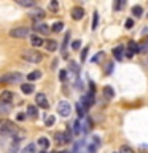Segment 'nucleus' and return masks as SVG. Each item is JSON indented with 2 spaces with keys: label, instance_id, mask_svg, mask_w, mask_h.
<instances>
[{
  "label": "nucleus",
  "instance_id": "nucleus-1",
  "mask_svg": "<svg viewBox=\"0 0 148 153\" xmlns=\"http://www.w3.org/2000/svg\"><path fill=\"white\" fill-rule=\"evenodd\" d=\"M16 132H18V126L11 120L0 118V134L2 136H14Z\"/></svg>",
  "mask_w": 148,
  "mask_h": 153
},
{
  "label": "nucleus",
  "instance_id": "nucleus-2",
  "mask_svg": "<svg viewBox=\"0 0 148 153\" xmlns=\"http://www.w3.org/2000/svg\"><path fill=\"white\" fill-rule=\"evenodd\" d=\"M21 56H22L24 61L29 62V64H38V62L43 61V54H41V53L33 51V50H26V51H22Z\"/></svg>",
  "mask_w": 148,
  "mask_h": 153
},
{
  "label": "nucleus",
  "instance_id": "nucleus-3",
  "mask_svg": "<svg viewBox=\"0 0 148 153\" xmlns=\"http://www.w3.org/2000/svg\"><path fill=\"white\" fill-rule=\"evenodd\" d=\"M22 75L19 72H13V74H5L0 75V83H19Z\"/></svg>",
  "mask_w": 148,
  "mask_h": 153
},
{
  "label": "nucleus",
  "instance_id": "nucleus-4",
  "mask_svg": "<svg viewBox=\"0 0 148 153\" xmlns=\"http://www.w3.org/2000/svg\"><path fill=\"white\" fill-rule=\"evenodd\" d=\"M57 113H59L61 117H64V118H69L70 113H72L70 102H67V100H61V102L57 104Z\"/></svg>",
  "mask_w": 148,
  "mask_h": 153
},
{
  "label": "nucleus",
  "instance_id": "nucleus-5",
  "mask_svg": "<svg viewBox=\"0 0 148 153\" xmlns=\"http://www.w3.org/2000/svg\"><path fill=\"white\" fill-rule=\"evenodd\" d=\"M30 35V29L29 27H16L10 30V37L11 38H26Z\"/></svg>",
  "mask_w": 148,
  "mask_h": 153
},
{
  "label": "nucleus",
  "instance_id": "nucleus-6",
  "mask_svg": "<svg viewBox=\"0 0 148 153\" xmlns=\"http://www.w3.org/2000/svg\"><path fill=\"white\" fill-rule=\"evenodd\" d=\"M80 104L84 107V110H88L91 105L94 104V93H89V94L83 96V97H81V100H80Z\"/></svg>",
  "mask_w": 148,
  "mask_h": 153
},
{
  "label": "nucleus",
  "instance_id": "nucleus-7",
  "mask_svg": "<svg viewBox=\"0 0 148 153\" xmlns=\"http://www.w3.org/2000/svg\"><path fill=\"white\" fill-rule=\"evenodd\" d=\"M35 102H37V105L38 107H41V108H48L50 107V102H48V97L43 93H38L37 96H35Z\"/></svg>",
  "mask_w": 148,
  "mask_h": 153
},
{
  "label": "nucleus",
  "instance_id": "nucleus-8",
  "mask_svg": "<svg viewBox=\"0 0 148 153\" xmlns=\"http://www.w3.org/2000/svg\"><path fill=\"white\" fill-rule=\"evenodd\" d=\"M70 16H72V19H75V21H80V19H83V18H84V10H83V8H80V7L72 8Z\"/></svg>",
  "mask_w": 148,
  "mask_h": 153
},
{
  "label": "nucleus",
  "instance_id": "nucleus-9",
  "mask_svg": "<svg viewBox=\"0 0 148 153\" xmlns=\"http://www.w3.org/2000/svg\"><path fill=\"white\" fill-rule=\"evenodd\" d=\"M14 99V94L11 91H2L0 93V102H11Z\"/></svg>",
  "mask_w": 148,
  "mask_h": 153
},
{
  "label": "nucleus",
  "instance_id": "nucleus-10",
  "mask_svg": "<svg viewBox=\"0 0 148 153\" xmlns=\"http://www.w3.org/2000/svg\"><path fill=\"white\" fill-rule=\"evenodd\" d=\"M54 140H56V143H57L59 147L65 145V143H69V142H67V137H65L64 132H56V134H54Z\"/></svg>",
  "mask_w": 148,
  "mask_h": 153
},
{
  "label": "nucleus",
  "instance_id": "nucleus-11",
  "mask_svg": "<svg viewBox=\"0 0 148 153\" xmlns=\"http://www.w3.org/2000/svg\"><path fill=\"white\" fill-rule=\"evenodd\" d=\"M33 29H35L38 33H43V35H46V33L50 32V27H48L45 22H37L35 26H33Z\"/></svg>",
  "mask_w": 148,
  "mask_h": 153
},
{
  "label": "nucleus",
  "instance_id": "nucleus-12",
  "mask_svg": "<svg viewBox=\"0 0 148 153\" xmlns=\"http://www.w3.org/2000/svg\"><path fill=\"white\" fill-rule=\"evenodd\" d=\"M113 56H115V59H118V61H121L123 59V56H124V46H115L113 48Z\"/></svg>",
  "mask_w": 148,
  "mask_h": 153
},
{
  "label": "nucleus",
  "instance_id": "nucleus-13",
  "mask_svg": "<svg viewBox=\"0 0 148 153\" xmlns=\"http://www.w3.org/2000/svg\"><path fill=\"white\" fill-rule=\"evenodd\" d=\"M137 53V43L135 42H131L127 46V51H126V56L127 57H134V54Z\"/></svg>",
  "mask_w": 148,
  "mask_h": 153
},
{
  "label": "nucleus",
  "instance_id": "nucleus-14",
  "mask_svg": "<svg viewBox=\"0 0 148 153\" xmlns=\"http://www.w3.org/2000/svg\"><path fill=\"white\" fill-rule=\"evenodd\" d=\"M11 112V104L10 102H0V115H8Z\"/></svg>",
  "mask_w": 148,
  "mask_h": 153
},
{
  "label": "nucleus",
  "instance_id": "nucleus-15",
  "mask_svg": "<svg viewBox=\"0 0 148 153\" xmlns=\"http://www.w3.org/2000/svg\"><path fill=\"white\" fill-rule=\"evenodd\" d=\"M33 89H35V86H33L30 81H29V83L21 85V91H22L24 94H32V93H33Z\"/></svg>",
  "mask_w": 148,
  "mask_h": 153
},
{
  "label": "nucleus",
  "instance_id": "nucleus-16",
  "mask_svg": "<svg viewBox=\"0 0 148 153\" xmlns=\"http://www.w3.org/2000/svg\"><path fill=\"white\" fill-rule=\"evenodd\" d=\"M18 5H21V7L24 8H32V7H35V0H14Z\"/></svg>",
  "mask_w": 148,
  "mask_h": 153
},
{
  "label": "nucleus",
  "instance_id": "nucleus-17",
  "mask_svg": "<svg viewBox=\"0 0 148 153\" xmlns=\"http://www.w3.org/2000/svg\"><path fill=\"white\" fill-rule=\"evenodd\" d=\"M37 143L40 145V148L41 150H48V147H50V140H48V137H38V140H37Z\"/></svg>",
  "mask_w": 148,
  "mask_h": 153
},
{
  "label": "nucleus",
  "instance_id": "nucleus-18",
  "mask_svg": "<svg viewBox=\"0 0 148 153\" xmlns=\"http://www.w3.org/2000/svg\"><path fill=\"white\" fill-rule=\"evenodd\" d=\"M30 43H32V46H35V48H37V46H41L45 42H43V38H41V37L32 35V37H30Z\"/></svg>",
  "mask_w": 148,
  "mask_h": 153
},
{
  "label": "nucleus",
  "instance_id": "nucleus-19",
  "mask_svg": "<svg viewBox=\"0 0 148 153\" xmlns=\"http://www.w3.org/2000/svg\"><path fill=\"white\" fill-rule=\"evenodd\" d=\"M38 78H41V72L40 70H33V72H30V74L27 75V80L29 81H35Z\"/></svg>",
  "mask_w": 148,
  "mask_h": 153
},
{
  "label": "nucleus",
  "instance_id": "nucleus-20",
  "mask_svg": "<svg viewBox=\"0 0 148 153\" xmlns=\"http://www.w3.org/2000/svg\"><path fill=\"white\" fill-rule=\"evenodd\" d=\"M43 16H45V13H43V10H35V11L30 13V18L35 19V21H38V19H43Z\"/></svg>",
  "mask_w": 148,
  "mask_h": 153
},
{
  "label": "nucleus",
  "instance_id": "nucleus-21",
  "mask_svg": "<svg viewBox=\"0 0 148 153\" xmlns=\"http://www.w3.org/2000/svg\"><path fill=\"white\" fill-rule=\"evenodd\" d=\"M45 46H46L48 51H56V50H57V42H56V40H48V42L45 43Z\"/></svg>",
  "mask_w": 148,
  "mask_h": 153
},
{
  "label": "nucleus",
  "instance_id": "nucleus-22",
  "mask_svg": "<svg viewBox=\"0 0 148 153\" xmlns=\"http://www.w3.org/2000/svg\"><path fill=\"white\" fill-rule=\"evenodd\" d=\"M124 5H126V0H115L113 2V10L115 11H119V10L124 8Z\"/></svg>",
  "mask_w": 148,
  "mask_h": 153
},
{
  "label": "nucleus",
  "instance_id": "nucleus-23",
  "mask_svg": "<svg viewBox=\"0 0 148 153\" xmlns=\"http://www.w3.org/2000/svg\"><path fill=\"white\" fill-rule=\"evenodd\" d=\"M56 123V118H54V115H46L45 117V126H53V124Z\"/></svg>",
  "mask_w": 148,
  "mask_h": 153
},
{
  "label": "nucleus",
  "instance_id": "nucleus-24",
  "mask_svg": "<svg viewBox=\"0 0 148 153\" xmlns=\"http://www.w3.org/2000/svg\"><path fill=\"white\" fill-rule=\"evenodd\" d=\"M27 115H30L32 118H37L38 112H37V107H35V105H29V107H27Z\"/></svg>",
  "mask_w": 148,
  "mask_h": 153
},
{
  "label": "nucleus",
  "instance_id": "nucleus-25",
  "mask_svg": "<svg viewBox=\"0 0 148 153\" xmlns=\"http://www.w3.org/2000/svg\"><path fill=\"white\" fill-rule=\"evenodd\" d=\"M104 94L107 96L108 99H112L113 96H115V91H113V88H112V86H105V88H104Z\"/></svg>",
  "mask_w": 148,
  "mask_h": 153
},
{
  "label": "nucleus",
  "instance_id": "nucleus-26",
  "mask_svg": "<svg viewBox=\"0 0 148 153\" xmlns=\"http://www.w3.org/2000/svg\"><path fill=\"white\" fill-rule=\"evenodd\" d=\"M142 13H143L142 7H138V5H135V7H132V14H134L135 18H140V16H142Z\"/></svg>",
  "mask_w": 148,
  "mask_h": 153
},
{
  "label": "nucleus",
  "instance_id": "nucleus-27",
  "mask_svg": "<svg viewBox=\"0 0 148 153\" xmlns=\"http://www.w3.org/2000/svg\"><path fill=\"white\" fill-rule=\"evenodd\" d=\"M137 53L147 54V53H148V45H147V43H140V45H137Z\"/></svg>",
  "mask_w": 148,
  "mask_h": 153
},
{
  "label": "nucleus",
  "instance_id": "nucleus-28",
  "mask_svg": "<svg viewBox=\"0 0 148 153\" xmlns=\"http://www.w3.org/2000/svg\"><path fill=\"white\" fill-rule=\"evenodd\" d=\"M62 29H64V24H62L61 21H57V22H54V24H53L51 30H53V32H61Z\"/></svg>",
  "mask_w": 148,
  "mask_h": 153
},
{
  "label": "nucleus",
  "instance_id": "nucleus-29",
  "mask_svg": "<svg viewBox=\"0 0 148 153\" xmlns=\"http://www.w3.org/2000/svg\"><path fill=\"white\" fill-rule=\"evenodd\" d=\"M76 113H78V117H80V118H83L84 115H86V110H84V107H83V105H81L80 102L76 104Z\"/></svg>",
  "mask_w": 148,
  "mask_h": 153
},
{
  "label": "nucleus",
  "instance_id": "nucleus-30",
  "mask_svg": "<svg viewBox=\"0 0 148 153\" xmlns=\"http://www.w3.org/2000/svg\"><path fill=\"white\" fill-rule=\"evenodd\" d=\"M97 24H99V13L94 11V18H92V24H91V29L92 30H95L97 29Z\"/></svg>",
  "mask_w": 148,
  "mask_h": 153
},
{
  "label": "nucleus",
  "instance_id": "nucleus-31",
  "mask_svg": "<svg viewBox=\"0 0 148 153\" xmlns=\"http://www.w3.org/2000/svg\"><path fill=\"white\" fill-rule=\"evenodd\" d=\"M22 153H35V145H33V143H29L27 147H24Z\"/></svg>",
  "mask_w": 148,
  "mask_h": 153
},
{
  "label": "nucleus",
  "instance_id": "nucleus-32",
  "mask_svg": "<svg viewBox=\"0 0 148 153\" xmlns=\"http://www.w3.org/2000/svg\"><path fill=\"white\" fill-rule=\"evenodd\" d=\"M73 132L75 134H80L81 132V123H80V120H76V121L73 123Z\"/></svg>",
  "mask_w": 148,
  "mask_h": 153
},
{
  "label": "nucleus",
  "instance_id": "nucleus-33",
  "mask_svg": "<svg viewBox=\"0 0 148 153\" xmlns=\"http://www.w3.org/2000/svg\"><path fill=\"white\" fill-rule=\"evenodd\" d=\"M69 38H70V33L67 32V35H65V38H64V45H62V51L67 50V43H69Z\"/></svg>",
  "mask_w": 148,
  "mask_h": 153
},
{
  "label": "nucleus",
  "instance_id": "nucleus-34",
  "mask_svg": "<svg viewBox=\"0 0 148 153\" xmlns=\"http://www.w3.org/2000/svg\"><path fill=\"white\" fill-rule=\"evenodd\" d=\"M102 57H104V53L100 51V53H97V54H95V56L92 57V62H99L100 59H102Z\"/></svg>",
  "mask_w": 148,
  "mask_h": 153
},
{
  "label": "nucleus",
  "instance_id": "nucleus-35",
  "mask_svg": "<svg viewBox=\"0 0 148 153\" xmlns=\"http://www.w3.org/2000/svg\"><path fill=\"white\" fill-rule=\"evenodd\" d=\"M72 48H73L75 51H76V50H80V48H81V42H80V40L73 42V43H72Z\"/></svg>",
  "mask_w": 148,
  "mask_h": 153
},
{
  "label": "nucleus",
  "instance_id": "nucleus-36",
  "mask_svg": "<svg viewBox=\"0 0 148 153\" xmlns=\"http://www.w3.org/2000/svg\"><path fill=\"white\" fill-rule=\"evenodd\" d=\"M124 27H126V29H132V27H134V19L129 18L127 21H126V26H124Z\"/></svg>",
  "mask_w": 148,
  "mask_h": 153
},
{
  "label": "nucleus",
  "instance_id": "nucleus-37",
  "mask_svg": "<svg viewBox=\"0 0 148 153\" xmlns=\"http://www.w3.org/2000/svg\"><path fill=\"white\" fill-rule=\"evenodd\" d=\"M59 78H61V81H65V78H67V70H61V72H59Z\"/></svg>",
  "mask_w": 148,
  "mask_h": 153
},
{
  "label": "nucleus",
  "instance_id": "nucleus-38",
  "mask_svg": "<svg viewBox=\"0 0 148 153\" xmlns=\"http://www.w3.org/2000/svg\"><path fill=\"white\" fill-rule=\"evenodd\" d=\"M88 51H89V48H84V50L83 51H81V59H86V54H88Z\"/></svg>",
  "mask_w": 148,
  "mask_h": 153
},
{
  "label": "nucleus",
  "instance_id": "nucleus-39",
  "mask_svg": "<svg viewBox=\"0 0 148 153\" xmlns=\"http://www.w3.org/2000/svg\"><path fill=\"white\" fill-rule=\"evenodd\" d=\"M121 153H132V150H131V148H127V147H123L121 148Z\"/></svg>",
  "mask_w": 148,
  "mask_h": 153
},
{
  "label": "nucleus",
  "instance_id": "nucleus-40",
  "mask_svg": "<svg viewBox=\"0 0 148 153\" xmlns=\"http://www.w3.org/2000/svg\"><path fill=\"white\" fill-rule=\"evenodd\" d=\"M18 120H19V121H24V120H26V117H24V113H18Z\"/></svg>",
  "mask_w": 148,
  "mask_h": 153
},
{
  "label": "nucleus",
  "instance_id": "nucleus-41",
  "mask_svg": "<svg viewBox=\"0 0 148 153\" xmlns=\"http://www.w3.org/2000/svg\"><path fill=\"white\" fill-rule=\"evenodd\" d=\"M140 150L142 152H148V145H140Z\"/></svg>",
  "mask_w": 148,
  "mask_h": 153
},
{
  "label": "nucleus",
  "instance_id": "nucleus-42",
  "mask_svg": "<svg viewBox=\"0 0 148 153\" xmlns=\"http://www.w3.org/2000/svg\"><path fill=\"white\" fill-rule=\"evenodd\" d=\"M51 67H53V69H56V67H57V61H53V65Z\"/></svg>",
  "mask_w": 148,
  "mask_h": 153
},
{
  "label": "nucleus",
  "instance_id": "nucleus-43",
  "mask_svg": "<svg viewBox=\"0 0 148 153\" xmlns=\"http://www.w3.org/2000/svg\"><path fill=\"white\" fill-rule=\"evenodd\" d=\"M40 153H46V150H41V152H40Z\"/></svg>",
  "mask_w": 148,
  "mask_h": 153
},
{
  "label": "nucleus",
  "instance_id": "nucleus-44",
  "mask_svg": "<svg viewBox=\"0 0 148 153\" xmlns=\"http://www.w3.org/2000/svg\"><path fill=\"white\" fill-rule=\"evenodd\" d=\"M147 45H148V37H147Z\"/></svg>",
  "mask_w": 148,
  "mask_h": 153
}]
</instances>
